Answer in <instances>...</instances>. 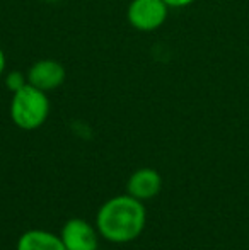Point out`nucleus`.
I'll use <instances>...</instances> for the list:
<instances>
[{"instance_id":"obj_2","label":"nucleus","mask_w":249,"mask_h":250,"mask_svg":"<svg viewBox=\"0 0 249 250\" xmlns=\"http://www.w3.org/2000/svg\"><path fill=\"white\" fill-rule=\"evenodd\" d=\"M50 116V99L46 92L26 83L21 90L12 94L10 101V118L17 128L33 131L45 125Z\"/></svg>"},{"instance_id":"obj_8","label":"nucleus","mask_w":249,"mask_h":250,"mask_svg":"<svg viewBox=\"0 0 249 250\" xmlns=\"http://www.w3.org/2000/svg\"><path fill=\"white\" fill-rule=\"evenodd\" d=\"M26 83H27V75L23 72H19V70H14V72H10L9 75L5 77V85L12 94L17 92V90H21Z\"/></svg>"},{"instance_id":"obj_7","label":"nucleus","mask_w":249,"mask_h":250,"mask_svg":"<svg viewBox=\"0 0 249 250\" xmlns=\"http://www.w3.org/2000/svg\"><path fill=\"white\" fill-rule=\"evenodd\" d=\"M17 250H67L60 235L46 230H29L21 235Z\"/></svg>"},{"instance_id":"obj_11","label":"nucleus","mask_w":249,"mask_h":250,"mask_svg":"<svg viewBox=\"0 0 249 250\" xmlns=\"http://www.w3.org/2000/svg\"><path fill=\"white\" fill-rule=\"evenodd\" d=\"M46 2H57V0H46Z\"/></svg>"},{"instance_id":"obj_4","label":"nucleus","mask_w":249,"mask_h":250,"mask_svg":"<svg viewBox=\"0 0 249 250\" xmlns=\"http://www.w3.org/2000/svg\"><path fill=\"white\" fill-rule=\"evenodd\" d=\"M99 231L82 218H72L62 228L60 238L67 250H97Z\"/></svg>"},{"instance_id":"obj_3","label":"nucleus","mask_w":249,"mask_h":250,"mask_svg":"<svg viewBox=\"0 0 249 250\" xmlns=\"http://www.w3.org/2000/svg\"><path fill=\"white\" fill-rule=\"evenodd\" d=\"M169 7L164 0H132L126 9L130 26L142 33L156 31L166 22Z\"/></svg>"},{"instance_id":"obj_5","label":"nucleus","mask_w":249,"mask_h":250,"mask_svg":"<svg viewBox=\"0 0 249 250\" xmlns=\"http://www.w3.org/2000/svg\"><path fill=\"white\" fill-rule=\"evenodd\" d=\"M26 75H27V83L43 90V92H50V90L58 89L65 82L67 70L57 60L45 58L33 63Z\"/></svg>"},{"instance_id":"obj_6","label":"nucleus","mask_w":249,"mask_h":250,"mask_svg":"<svg viewBox=\"0 0 249 250\" xmlns=\"http://www.w3.org/2000/svg\"><path fill=\"white\" fill-rule=\"evenodd\" d=\"M128 194L140 201H149L156 198L162 189V177L156 168L143 167L135 170L128 179Z\"/></svg>"},{"instance_id":"obj_9","label":"nucleus","mask_w":249,"mask_h":250,"mask_svg":"<svg viewBox=\"0 0 249 250\" xmlns=\"http://www.w3.org/2000/svg\"><path fill=\"white\" fill-rule=\"evenodd\" d=\"M167 3L169 9H183V7H188L191 3H195L196 0H164Z\"/></svg>"},{"instance_id":"obj_1","label":"nucleus","mask_w":249,"mask_h":250,"mask_svg":"<svg viewBox=\"0 0 249 250\" xmlns=\"http://www.w3.org/2000/svg\"><path fill=\"white\" fill-rule=\"evenodd\" d=\"M147 213L143 201L130 194L114 196L99 208L96 228L111 244H128L140 237L145 228Z\"/></svg>"},{"instance_id":"obj_10","label":"nucleus","mask_w":249,"mask_h":250,"mask_svg":"<svg viewBox=\"0 0 249 250\" xmlns=\"http://www.w3.org/2000/svg\"><path fill=\"white\" fill-rule=\"evenodd\" d=\"M5 65H7L5 53H3V50H2V48H0V75H2L3 70H5Z\"/></svg>"}]
</instances>
